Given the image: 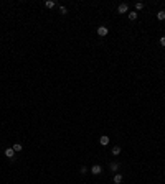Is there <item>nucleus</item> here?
Returning a JSON list of instances; mask_svg holds the SVG:
<instances>
[{"mask_svg": "<svg viewBox=\"0 0 165 184\" xmlns=\"http://www.w3.org/2000/svg\"><path fill=\"white\" fill-rule=\"evenodd\" d=\"M91 173H93L94 176H98V174H101V173H102V168H101L99 164H94L93 168H91Z\"/></svg>", "mask_w": 165, "mask_h": 184, "instance_id": "nucleus-1", "label": "nucleus"}, {"mask_svg": "<svg viewBox=\"0 0 165 184\" xmlns=\"http://www.w3.org/2000/svg\"><path fill=\"white\" fill-rule=\"evenodd\" d=\"M107 33H109L107 26H99V28H98V35H99V36H106Z\"/></svg>", "mask_w": 165, "mask_h": 184, "instance_id": "nucleus-2", "label": "nucleus"}, {"mask_svg": "<svg viewBox=\"0 0 165 184\" xmlns=\"http://www.w3.org/2000/svg\"><path fill=\"white\" fill-rule=\"evenodd\" d=\"M127 10H129L127 3H121V5L117 7V12H119V13H127Z\"/></svg>", "mask_w": 165, "mask_h": 184, "instance_id": "nucleus-3", "label": "nucleus"}, {"mask_svg": "<svg viewBox=\"0 0 165 184\" xmlns=\"http://www.w3.org/2000/svg\"><path fill=\"white\" fill-rule=\"evenodd\" d=\"M5 156L12 159V158L15 156V150H13V148H7V150H5Z\"/></svg>", "mask_w": 165, "mask_h": 184, "instance_id": "nucleus-4", "label": "nucleus"}, {"mask_svg": "<svg viewBox=\"0 0 165 184\" xmlns=\"http://www.w3.org/2000/svg\"><path fill=\"white\" fill-rule=\"evenodd\" d=\"M99 145H102V146H106V145H109V136H101L99 138Z\"/></svg>", "mask_w": 165, "mask_h": 184, "instance_id": "nucleus-5", "label": "nucleus"}, {"mask_svg": "<svg viewBox=\"0 0 165 184\" xmlns=\"http://www.w3.org/2000/svg\"><path fill=\"white\" fill-rule=\"evenodd\" d=\"M12 148L15 150V153H18V151H22V150H23V145H20V143H15Z\"/></svg>", "mask_w": 165, "mask_h": 184, "instance_id": "nucleus-6", "label": "nucleus"}, {"mask_svg": "<svg viewBox=\"0 0 165 184\" xmlns=\"http://www.w3.org/2000/svg\"><path fill=\"white\" fill-rule=\"evenodd\" d=\"M122 183V174H116L114 176V184H121Z\"/></svg>", "mask_w": 165, "mask_h": 184, "instance_id": "nucleus-7", "label": "nucleus"}, {"mask_svg": "<svg viewBox=\"0 0 165 184\" xmlns=\"http://www.w3.org/2000/svg\"><path fill=\"white\" fill-rule=\"evenodd\" d=\"M119 153H121V146H112V155H114V156H117Z\"/></svg>", "mask_w": 165, "mask_h": 184, "instance_id": "nucleus-8", "label": "nucleus"}, {"mask_svg": "<svg viewBox=\"0 0 165 184\" xmlns=\"http://www.w3.org/2000/svg\"><path fill=\"white\" fill-rule=\"evenodd\" d=\"M109 168H111V171H117V169H119V163H111V166H109Z\"/></svg>", "mask_w": 165, "mask_h": 184, "instance_id": "nucleus-9", "label": "nucleus"}, {"mask_svg": "<svg viewBox=\"0 0 165 184\" xmlns=\"http://www.w3.org/2000/svg\"><path fill=\"white\" fill-rule=\"evenodd\" d=\"M157 18H159L160 22H162V20H165V12H164V10H160L159 13H157Z\"/></svg>", "mask_w": 165, "mask_h": 184, "instance_id": "nucleus-10", "label": "nucleus"}, {"mask_svg": "<svg viewBox=\"0 0 165 184\" xmlns=\"http://www.w3.org/2000/svg\"><path fill=\"white\" fill-rule=\"evenodd\" d=\"M129 20H132V22L137 20V13H135V12H131V13H129Z\"/></svg>", "mask_w": 165, "mask_h": 184, "instance_id": "nucleus-11", "label": "nucleus"}, {"mask_svg": "<svg viewBox=\"0 0 165 184\" xmlns=\"http://www.w3.org/2000/svg\"><path fill=\"white\" fill-rule=\"evenodd\" d=\"M45 5H46V8H53V7H55L56 3H55V2H53V0H48V2H46Z\"/></svg>", "mask_w": 165, "mask_h": 184, "instance_id": "nucleus-12", "label": "nucleus"}, {"mask_svg": "<svg viewBox=\"0 0 165 184\" xmlns=\"http://www.w3.org/2000/svg\"><path fill=\"white\" fill-rule=\"evenodd\" d=\"M144 8V3L142 2H137V3H135V10H142Z\"/></svg>", "mask_w": 165, "mask_h": 184, "instance_id": "nucleus-13", "label": "nucleus"}, {"mask_svg": "<svg viewBox=\"0 0 165 184\" xmlns=\"http://www.w3.org/2000/svg\"><path fill=\"white\" fill-rule=\"evenodd\" d=\"M60 13H61V15H66V13H68V10H66V7H63V5L60 7Z\"/></svg>", "mask_w": 165, "mask_h": 184, "instance_id": "nucleus-14", "label": "nucleus"}, {"mask_svg": "<svg viewBox=\"0 0 165 184\" xmlns=\"http://www.w3.org/2000/svg\"><path fill=\"white\" fill-rule=\"evenodd\" d=\"M86 173H88V168H86V166H82V168H81V174H86Z\"/></svg>", "mask_w": 165, "mask_h": 184, "instance_id": "nucleus-15", "label": "nucleus"}, {"mask_svg": "<svg viewBox=\"0 0 165 184\" xmlns=\"http://www.w3.org/2000/svg\"><path fill=\"white\" fill-rule=\"evenodd\" d=\"M160 44H162V46H165V36H162V38H160Z\"/></svg>", "mask_w": 165, "mask_h": 184, "instance_id": "nucleus-16", "label": "nucleus"}]
</instances>
